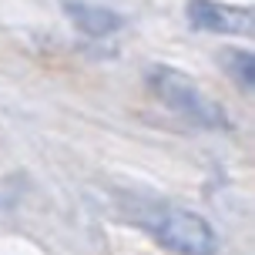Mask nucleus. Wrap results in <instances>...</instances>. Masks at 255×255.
Listing matches in <instances>:
<instances>
[{
    "label": "nucleus",
    "instance_id": "nucleus-1",
    "mask_svg": "<svg viewBox=\"0 0 255 255\" xmlns=\"http://www.w3.org/2000/svg\"><path fill=\"white\" fill-rule=\"evenodd\" d=\"M141 225L148 229L154 242H161L175 255H215L218 239L212 225L195 212H185L178 205H154L148 215H141Z\"/></svg>",
    "mask_w": 255,
    "mask_h": 255
},
{
    "label": "nucleus",
    "instance_id": "nucleus-3",
    "mask_svg": "<svg viewBox=\"0 0 255 255\" xmlns=\"http://www.w3.org/2000/svg\"><path fill=\"white\" fill-rule=\"evenodd\" d=\"M188 20L198 30L212 34H252V10L249 7H232L218 0H191L188 3Z\"/></svg>",
    "mask_w": 255,
    "mask_h": 255
},
{
    "label": "nucleus",
    "instance_id": "nucleus-5",
    "mask_svg": "<svg viewBox=\"0 0 255 255\" xmlns=\"http://www.w3.org/2000/svg\"><path fill=\"white\" fill-rule=\"evenodd\" d=\"M225 61L232 64L229 74L235 77V81L242 77V88L252 91V54H249V51H242V54H239V51H229V54H225Z\"/></svg>",
    "mask_w": 255,
    "mask_h": 255
},
{
    "label": "nucleus",
    "instance_id": "nucleus-4",
    "mask_svg": "<svg viewBox=\"0 0 255 255\" xmlns=\"http://www.w3.org/2000/svg\"><path fill=\"white\" fill-rule=\"evenodd\" d=\"M67 13H71V20H74L81 30H88L94 37H101V34H111L121 27V17L115 10H104V7H91V3H67Z\"/></svg>",
    "mask_w": 255,
    "mask_h": 255
},
{
    "label": "nucleus",
    "instance_id": "nucleus-2",
    "mask_svg": "<svg viewBox=\"0 0 255 255\" xmlns=\"http://www.w3.org/2000/svg\"><path fill=\"white\" fill-rule=\"evenodd\" d=\"M151 88L175 115L188 118L195 125H202V128H225L229 125L225 111H222L208 94H202V88H198L191 77L178 74V71H171V67L151 71Z\"/></svg>",
    "mask_w": 255,
    "mask_h": 255
}]
</instances>
